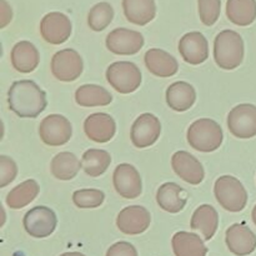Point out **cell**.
<instances>
[{
    "label": "cell",
    "instance_id": "4",
    "mask_svg": "<svg viewBox=\"0 0 256 256\" xmlns=\"http://www.w3.org/2000/svg\"><path fill=\"white\" fill-rule=\"evenodd\" d=\"M215 198L230 212H239L246 206L248 192L244 185L232 175H224L215 182Z\"/></svg>",
    "mask_w": 256,
    "mask_h": 256
},
{
    "label": "cell",
    "instance_id": "35",
    "mask_svg": "<svg viewBox=\"0 0 256 256\" xmlns=\"http://www.w3.org/2000/svg\"><path fill=\"white\" fill-rule=\"evenodd\" d=\"M106 256H138V252L130 242H119L109 248Z\"/></svg>",
    "mask_w": 256,
    "mask_h": 256
},
{
    "label": "cell",
    "instance_id": "15",
    "mask_svg": "<svg viewBox=\"0 0 256 256\" xmlns=\"http://www.w3.org/2000/svg\"><path fill=\"white\" fill-rule=\"evenodd\" d=\"M179 52L188 64H202L209 58V45L206 38L199 32H188L180 39Z\"/></svg>",
    "mask_w": 256,
    "mask_h": 256
},
{
    "label": "cell",
    "instance_id": "8",
    "mask_svg": "<svg viewBox=\"0 0 256 256\" xmlns=\"http://www.w3.org/2000/svg\"><path fill=\"white\" fill-rule=\"evenodd\" d=\"M82 70H84V62L76 50H60L52 56V72L60 82H75L82 75Z\"/></svg>",
    "mask_w": 256,
    "mask_h": 256
},
{
    "label": "cell",
    "instance_id": "13",
    "mask_svg": "<svg viewBox=\"0 0 256 256\" xmlns=\"http://www.w3.org/2000/svg\"><path fill=\"white\" fill-rule=\"evenodd\" d=\"M112 182L118 194L124 199H136L142 192L139 172L130 164H120L115 168Z\"/></svg>",
    "mask_w": 256,
    "mask_h": 256
},
{
    "label": "cell",
    "instance_id": "18",
    "mask_svg": "<svg viewBox=\"0 0 256 256\" xmlns=\"http://www.w3.org/2000/svg\"><path fill=\"white\" fill-rule=\"evenodd\" d=\"M85 134L95 142H108L116 132L115 120L105 112H95L89 115L84 122Z\"/></svg>",
    "mask_w": 256,
    "mask_h": 256
},
{
    "label": "cell",
    "instance_id": "17",
    "mask_svg": "<svg viewBox=\"0 0 256 256\" xmlns=\"http://www.w3.org/2000/svg\"><path fill=\"white\" fill-rule=\"evenodd\" d=\"M228 249L236 256L252 254L256 249V235L244 224H234L225 234Z\"/></svg>",
    "mask_w": 256,
    "mask_h": 256
},
{
    "label": "cell",
    "instance_id": "5",
    "mask_svg": "<svg viewBox=\"0 0 256 256\" xmlns=\"http://www.w3.org/2000/svg\"><path fill=\"white\" fill-rule=\"evenodd\" d=\"M106 80L120 94L136 92L142 84V72L130 62H116L106 69Z\"/></svg>",
    "mask_w": 256,
    "mask_h": 256
},
{
    "label": "cell",
    "instance_id": "32",
    "mask_svg": "<svg viewBox=\"0 0 256 256\" xmlns=\"http://www.w3.org/2000/svg\"><path fill=\"white\" fill-rule=\"evenodd\" d=\"M105 194L98 189L76 190L72 194V202L80 209H95L104 202Z\"/></svg>",
    "mask_w": 256,
    "mask_h": 256
},
{
    "label": "cell",
    "instance_id": "7",
    "mask_svg": "<svg viewBox=\"0 0 256 256\" xmlns=\"http://www.w3.org/2000/svg\"><path fill=\"white\" fill-rule=\"evenodd\" d=\"M39 135L42 142L49 146H60L66 144L72 135L69 120L59 114L48 115L39 125Z\"/></svg>",
    "mask_w": 256,
    "mask_h": 256
},
{
    "label": "cell",
    "instance_id": "29",
    "mask_svg": "<svg viewBox=\"0 0 256 256\" xmlns=\"http://www.w3.org/2000/svg\"><path fill=\"white\" fill-rule=\"evenodd\" d=\"M39 194V185L35 180L29 179L10 190L6 196V205L10 209H22L34 202Z\"/></svg>",
    "mask_w": 256,
    "mask_h": 256
},
{
    "label": "cell",
    "instance_id": "21",
    "mask_svg": "<svg viewBox=\"0 0 256 256\" xmlns=\"http://www.w3.org/2000/svg\"><path fill=\"white\" fill-rule=\"evenodd\" d=\"M10 58H12V64L14 69L24 74L34 72L40 62L39 52L35 45L26 40L19 42L14 45Z\"/></svg>",
    "mask_w": 256,
    "mask_h": 256
},
{
    "label": "cell",
    "instance_id": "31",
    "mask_svg": "<svg viewBox=\"0 0 256 256\" xmlns=\"http://www.w3.org/2000/svg\"><path fill=\"white\" fill-rule=\"evenodd\" d=\"M114 18V9L106 2L95 4L88 15V24L94 32H102L110 25Z\"/></svg>",
    "mask_w": 256,
    "mask_h": 256
},
{
    "label": "cell",
    "instance_id": "37",
    "mask_svg": "<svg viewBox=\"0 0 256 256\" xmlns=\"http://www.w3.org/2000/svg\"><path fill=\"white\" fill-rule=\"evenodd\" d=\"M60 256H85L84 254H82V252H64V254H62Z\"/></svg>",
    "mask_w": 256,
    "mask_h": 256
},
{
    "label": "cell",
    "instance_id": "30",
    "mask_svg": "<svg viewBox=\"0 0 256 256\" xmlns=\"http://www.w3.org/2000/svg\"><path fill=\"white\" fill-rule=\"evenodd\" d=\"M82 169L89 176L98 178L104 174L110 166L112 156L106 150L89 149L82 154Z\"/></svg>",
    "mask_w": 256,
    "mask_h": 256
},
{
    "label": "cell",
    "instance_id": "23",
    "mask_svg": "<svg viewBox=\"0 0 256 256\" xmlns=\"http://www.w3.org/2000/svg\"><path fill=\"white\" fill-rule=\"evenodd\" d=\"M122 9L126 19L140 26L149 24L156 15L155 0H122Z\"/></svg>",
    "mask_w": 256,
    "mask_h": 256
},
{
    "label": "cell",
    "instance_id": "26",
    "mask_svg": "<svg viewBox=\"0 0 256 256\" xmlns=\"http://www.w3.org/2000/svg\"><path fill=\"white\" fill-rule=\"evenodd\" d=\"M75 102L84 108L106 106L112 102V96L105 88L95 84H85L75 92Z\"/></svg>",
    "mask_w": 256,
    "mask_h": 256
},
{
    "label": "cell",
    "instance_id": "38",
    "mask_svg": "<svg viewBox=\"0 0 256 256\" xmlns=\"http://www.w3.org/2000/svg\"><path fill=\"white\" fill-rule=\"evenodd\" d=\"M252 222H254V224L256 225V205L255 208L252 209Z\"/></svg>",
    "mask_w": 256,
    "mask_h": 256
},
{
    "label": "cell",
    "instance_id": "27",
    "mask_svg": "<svg viewBox=\"0 0 256 256\" xmlns=\"http://www.w3.org/2000/svg\"><path fill=\"white\" fill-rule=\"evenodd\" d=\"M50 168H52V174L56 179L68 182L76 176L82 168V162L72 152H62L52 158Z\"/></svg>",
    "mask_w": 256,
    "mask_h": 256
},
{
    "label": "cell",
    "instance_id": "34",
    "mask_svg": "<svg viewBox=\"0 0 256 256\" xmlns=\"http://www.w3.org/2000/svg\"><path fill=\"white\" fill-rule=\"evenodd\" d=\"M18 166L10 158L2 155L0 156V188H5L12 182L16 178Z\"/></svg>",
    "mask_w": 256,
    "mask_h": 256
},
{
    "label": "cell",
    "instance_id": "22",
    "mask_svg": "<svg viewBox=\"0 0 256 256\" xmlns=\"http://www.w3.org/2000/svg\"><path fill=\"white\" fill-rule=\"evenodd\" d=\"M196 100V92L194 86L186 82H176L166 90V102L175 112H186Z\"/></svg>",
    "mask_w": 256,
    "mask_h": 256
},
{
    "label": "cell",
    "instance_id": "2",
    "mask_svg": "<svg viewBox=\"0 0 256 256\" xmlns=\"http://www.w3.org/2000/svg\"><path fill=\"white\" fill-rule=\"evenodd\" d=\"M244 40L234 30L219 32L214 40V59L218 66L224 70H234L244 60Z\"/></svg>",
    "mask_w": 256,
    "mask_h": 256
},
{
    "label": "cell",
    "instance_id": "3",
    "mask_svg": "<svg viewBox=\"0 0 256 256\" xmlns=\"http://www.w3.org/2000/svg\"><path fill=\"white\" fill-rule=\"evenodd\" d=\"M222 140L224 134L222 126L212 119H199L188 129V142L198 152H215L222 146Z\"/></svg>",
    "mask_w": 256,
    "mask_h": 256
},
{
    "label": "cell",
    "instance_id": "6",
    "mask_svg": "<svg viewBox=\"0 0 256 256\" xmlns=\"http://www.w3.org/2000/svg\"><path fill=\"white\" fill-rule=\"evenodd\" d=\"M24 229L30 236L42 239L50 236L55 232L58 225V219L55 212L50 208L35 206L25 214Z\"/></svg>",
    "mask_w": 256,
    "mask_h": 256
},
{
    "label": "cell",
    "instance_id": "16",
    "mask_svg": "<svg viewBox=\"0 0 256 256\" xmlns=\"http://www.w3.org/2000/svg\"><path fill=\"white\" fill-rule=\"evenodd\" d=\"M172 166L178 176L192 185H199L205 178L204 168L199 160L184 150L176 152L172 155Z\"/></svg>",
    "mask_w": 256,
    "mask_h": 256
},
{
    "label": "cell",
    "instance_id": "1",
    "mask_svg": "<svg viewBox=\"0 0 256 256\" xmlns=\"http://www.w3.org/2000/svg\"><path fill=\"white\" fill-rule=\"evenodd\" d=\"M9 109L20 118H36L46 109V94L32 80L14 82L8 92Z\"/></svg>",
    "mask_w": 256,
    "mask_h": 256
},
{
    "label": "cell",
    "instance_id": "11",
    "mask_svg": "<svg viewBox=\"0 0 256 256\" xmlns=\"http://www.w3.org/2000/svg\"><path fill=\"white\" fill-rule=\"evenodd\" d=\"M40 34L42 39L49 44L60 45L70 38L72 22L62 12H49L42 18L40 22Z\"/></svg>",
    "mask_w": 256,
    "mask_h": 256
},
{
    "label": "cell",
    "instance_id": "36",
    "mask_svg": "<svg viewBox=\"0 0 256 256\" xmlns=\"http://www.w3.org/2000/svg\"><path fill=\"white\" fill-rule=\"evenodd\" d=\"M0 4H2V28H4L12 20V8L5 0H0Z\"/></svg>",
    "mask_w": 256,
    "mask_h": 256
},
{
    "label": "cell",
    "instance_id": "20",
    "mask_svg": "<svg viewBox=\"0 0 256 256\" xmlns=\"http://www.w3.org/2000/svg\"><path fill=\"white\" fill-rule=\"evenodd\" d=\"M148 70L155 76L170 78L179 70L178 60L172 55L162 49L148 50L144 56Z\"/></svg>",
    "mask_w": 256,
    "mask_h": 256
},
{
    "label": "cell",
    "instance_id": "33",
    "mask_svg": "<svg viewBox=\"0 0 256 256\" xmlns=\"http://www.w3.org/2000/svg\"><path fill=\"white\" fill-rule=\"evenodd\" d=\"M199 4V15L202 24L212 26L218 22L222 12L220 0H198Z\"/></svg>",
    "mask_w": 256,
    "mask_h": 256
},
{
    "label": "cell",
    "instance_id": "24",
    "mask_svg": "<svg viewBox=\"0 0 256 256\" xmlns=\"http://www.w3.org/2000/svg\"><path fill=\"white\" fill-rule=\"evenodd\" d=\"M219 226V215L212 205H200L192 218V229L202 232L204 240L209 242Z\"/></svg>",
    "mask_w": 256,
    "mask_h": 256
},
{
    "label": "cell",
    "instance_id": "9",
    "mask_svg": "<svg viewBox=\"0 0 256 256\" xmlns=\"http://www.w3.org/2000/svg\"><path fill=\"white\" fill-rule=\"evenodd\" d=\"M228 128L235 138L250 139L256 136V106L240 104L228 115Z\"/></svg>",
    "mask_w": 256,
    "mask_h": 256
},
{
    "label": "cell",
    "instance_id": "25",
    "mask_svg": "<svg viewBox=\"0 0 256 256\" xmlns=\"http://www.w3.org/2000/svg\"><path fill=\"white\" fill-rule=\"evenodd\" d=\"M172 250L175 256H206L208 248L199 235L179 232L172 236Z\"/></svg>",
    "mask_w": 256,
    "mask_h": 256
},
{
    "label": "cell",
    "instance_id": "10",
    "mask_svg": "<svg viewBox=\"0 0 256 256\" xmlns=\"http://www.w3.org/2000/svg\"><path fill=\"white\" fill-rule=\"evenodd\" d=\"M144 46V36L136 30L118 28L106 36V48L118 55H134Z\"/></svg>",
    "mask_w": 256,
    "mask_h": 256
},
{
    "label": "cell",
    "instance_id": "19",
    "mask_svg": "<svg viewBox=\"0 0 256 256\" xmlns=\"http://www.w3.org/2000/svg\"><path fill=\"white\" fill-rule=\"evenodd\" d=\"M186 190L175 182H165L158 189L156 202L159 206L170 214H178L185 208L188 202Z\"/></svg>",
    "mask_w": 256,
    "mask_h": 256
},
{
    "label": "cell",
    "instance_id": "14",
    "mask_svg": "<svg viewBox=\"0 0 256 256\" xmlns=\"http://www.w3.org/2000/svg\"><path fill=\"white\" fill-rule=\"evenodd\" d=\"M152 222L150 212L140 205L126 206L116 218V226L126 235H139L146 232Z\"/></svg>",
    "mask_w": 256,
    "mask_h": 256
},
{
    "label": "cell",
    "instance_id": "28",
    "mask_svg": "<svg viewBox=\"0 0 256 256\" xmlns=\"http://www.w3.org/2000/svg\"><path fill=\"white\" fill-rule=\"evenodd\" d=\"M226 15L239 26H249L256 20V0H228Z\"/></svg>",
    "mask_w": 256,
    "mask_h": 256
},
{
    "label": "cell",
    "instance_id": "12",
    "mask_svg": "<svg viewBox=\"0 0 256 256\" xmlns=\"http://www.w3.org/2000/svg\"><path fill=\"white\" fill-rule=\"evenodd\" d=\"M162 132V124L155 115L150 112L142 114L132 126V142L135 148L144 149L158 142Z\"/></svg>",
    "mask_w": 256,
    "mask_h": 256
}]
</instances>
